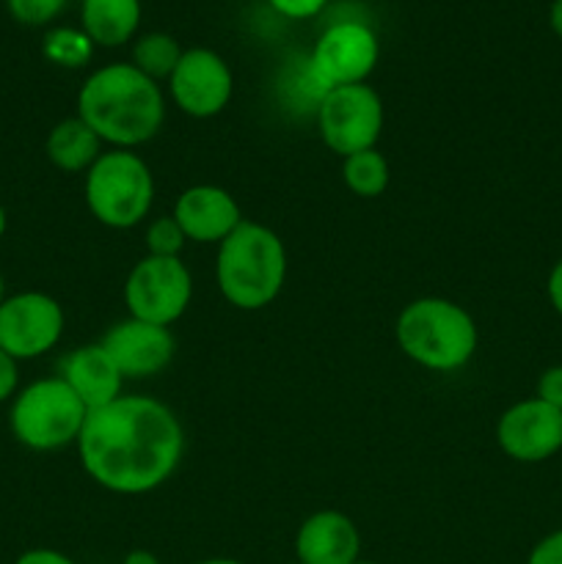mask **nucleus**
I'll list each match as a JSON object with an SVG mask.
<instances>
[{
    "label": "nucleus",
    "mask_w": 562,
    "mask_h": 564,
    "mask_svg": "<svg viewBox=\"0 0 562 564\" xmlns=\"http://www.w3.org/2000/svg\"><path fill=\"white\" fill-rule=\"evenodd\" d=\"M314 116L323 143L339 158L375 149L383 132V102L367 83L328 88L314 105Z\"/></svg>",
    "instance_id": "nucleus-7"
},
{
    "label": "nucleus",
    "mask_w": 562,
    "mask_h": 564,
    "mask_svg": "<svg viewBox=\"0 0 562 564\" xmlns=\"http://www.w3.org/2000/svg\"><path fill=\"white\" fill-rule=\"evenodd\" d=\"M14 564H77L75 560H69L66 554L53 549H31L20 556Z\"/></svg>",
    "instance_id": "nucleus-28"
},
{
    "label": "nucleus",
    "mask_w": 562,
    "mask_h": 564,
    "mask_svg": "<svg viewBox=\"0 0 562 564\" xmlns=\"http://www.w3.org/2000/svg\"><path fill=\"white\" fill-rule=\"evenodd\" d=\"M77 119L86 121L105 147H143L165 121L163 88L132 64L99 66L77 94Z\"/></svg>",
    "instance_id": "nucleus-2"
},
{
    "label": "nucleus",
    "mask_w": 562,
    "mask_h": 564,
    "mask_svg": "<svg viewBox=\"0 0 562 564\" xmlns=\"http://www.w3.org/2000/svg\"><path fill=\"white\" fill-rule=\"evenodd\" d=\"M58 378L75 391L86 411H97V408L119 400L121 389H125V375L119 372L114 358L99 341L72 350L61 364Z\"/></svg>",
    "instance_id": "nucleus-16"
},
{
    "label": "nucleus",
    "mask_w": 562,
    "mask_h": 564,
    "mask_svg": "<svg viewBox=\"0 0 562 564\" xmlns=\"http://www.w3.org/2000/svg\"><path fill=\"white\" fill-rule=\"evenodd\" d=\"M342 180H345L347 191L356 193L358 198L383 196L391 182L389 160L378 149H367V152L342 158Z\"/></svg>",
    "instance_id": "nucleus-19"
},
{
    "label": "nucleus",
    "mask_w": 562,
    "mask_h": 564,
    "mask_svg": "<svg viewBox=\"0 0 562 564\" xmlns=\"http://www.w3.org/2000/svg\"><path fill=\"white\" fill-rule=\"evenodd\" d=\"M75 446L83 471L99 488L116 496H143L174 477L185 455V430L165 402L121 394L88 411Z\"/></svg>",
    "instance_id": "nucleus-1"
},
{
    "label": "nucleus",
    "mask_w": 562,
    "mask_h": 564,
    "mask_svg": "<svg viewBox=\"0 0 562 564\" xmlns=\"http://www.w3.org/2000/svg\"><path fill=\"white\" fill-rule=\"evenodd\" d=\"M64 308L44 292H20L0 303V350L31 361L53 350L64 336Z\"/></svg>",
    "instance_id": "nucleus-10"
},
{
    "label": "nucleus",
    "mask_w": 562,
    "mask_h": 564,
    "mask_svg": "<svg viewBox=\"0 0 562 564\" xmlns=\"http://www.w3.org/2000/svg\"><path fill=\"white\" fill-rule=\"evenodd\" d=\"M169 91L176 108L191 119H213L235 94V75L224 55L209 47H191L169 77Z\"/></svg>",
    "instance_id": "nucleus-11"
},
{
    "label": "nucleus",
    "mask_w": 562,
    "mask_h": 564,
    "mask_svg": "<svg viewBox=\"0 0 562 564\" xmlns=\"http://www.w3.org/2000/svg\"><path fill=\"white\" fill-rule=\"evenodd\" d=\"M44 55H47L53 64L58 66H83L94 53V44L91 39L86 36L83 31H75V28H55L44 36Z\"/></svg>",
    "instance_id": "nucleus-21"
},
{
    "label": "nucleus",
    "mask_w": 562,
    "mask_h": 564,
    "mask_svg": "<svg viewBox=\"0 0 562 564\" xmlns=\"http://www.w3.org/2000/svg\"><path fill=\"white\" fill-rule=\"evenodd\" d=\"M176 224L198 246H220L242 224L240 204L218 185H193L174 204Z\"/></svg>",
    "instance_id": "nucleus-14"
},
{
    "label": "nucleus",
    "mask_w": 562,
    "mask_h": 564,
    "mask_svg": "<svg viewBox=\"0 0 562 564\" xmlns=\"http://www.w3.org/2000/svg\"><path fill=\"white\" fill-rule=\"evenodd\" d=\"M292 564H301V562H298V560H295V562H292Z\"/></svg>",
    "instance_id": "nucleus-36"
},
{
    "label": "nucleus",
    "mask_w": 562,
    "mask_h": 564,
    "mask_svg": "<svg viewBox=\"0 0 562 564\" xmlns=\"http://www.w3.org/2000/svg\"><path fill=\"white\" fill-rule=\"evenodd\" d=\"M88 411L61 378H44L17 391L9 411L14 438L33 452L77 444Z\"/></svg>",
    "instance_id": "nucleus-6"
},
{
    "label": "nucleus",
    "mask_w": 562,
    "mask_h": 564,
    "mask_svg": "<svg viewBox=\"0 0 562 564\" xmlns=\"http://www.w3.org/2000/svg\"><path fill=\"white\" fill-rule=\"evenodd\" d=\"M496 444L516 463H545L562 449V411L549 402L521 400L496 422Z\"/></svg>",
    "instance_id": "nucleus-12"
},
{
    "label": "nucleus",
    "mask_w": 562,
    "mask_h": 564,
    "mask_svg": "<svg viewBox=\"0 0 562 564\" xmlns=\"http://www.w3.org/2000/svg\"><path fill=\"white\" fill-rule=\"evenodd\" d=\"M534 397L543 402H549V405L556 408V411H562V364L549 367L543 375H540Z\"/></svg>",
    "instance_id": "nucleus-25"
},
{
    "label": "nucleus",
    "mask_w": 562,
    "mask_h": 564,
    "mask_svg": "<svg viewBox=\"0 0 562 564\" xmlns=\"http://www.w3.org/2000/svg\"><path fill=\"white\" fill-rule=\"evenodd\" d=\"M380 44L372 28L358 20H342L325 28L309 55V69L328 91L336 86L367 83L378 66Z\"/></svg>",
    "instance_id": "nucleus-9"
},
{
    "label": "nucleus",
    "mask_w": 562,
    "mask_h": 564,
    "mask_svg": "<svg viewBox=\"0 0 562 564\" xmlns=\"http://www.w3.org/2000/svg\"><path fill=\"white\" fill-rule=\"evenodd\" d=\"M182 53H185V50L180 47V42H176L171 33H143L136 42V47H132V66L141 69L147 77H152L154 83L169 80L171 72L180 64Z\"/></svg>",
    "instance_id": "nucleus-20"
},
{
    "label": "nucleus",
    "mask_w": 562,
    "mask_h": 564,
    "mask_svg": "<svg viewBox=\"0 0 562 564\" xmlns=\"http://www.w3.org/2000/svg\"><path fill=\"white\" fill-rule=\"evenodd\" d=\"M268 3L287 20H312L328 6V0H268Z\"/></svg>",
    "instance_id": "nucleus-24"
},
{
    "label": "nucleus",
    "mask_w": 562,
    "mask_h": 564,
    "mask_svg": "<svg viewBox=\"0 0 562 564\" xmlns=\"http://www.w3.org/2000/svg\"><path fill=\"white\" fill-rule=\"evenodd\" d=\"M121 564H160V560L152 554V551L136 549V551H130V554L125 556V562H121Z\"/></svg>",
    "instance_id": "nucleus-30"
},
{
    "label": "nucleus",
    "mask_w": 562,
    "mask_h": 564,
    "mask_svg": "<svg viewBox=\"0 0 562 564\" xmlns=\"http://www.w3.org/2000/svg\"><path fill=\"white\" fill-rule=\"evenodd\" d=\"M6 224H9V218H6V209H3V204H0V240H3V235H6Z\"/></svg>",
    "instance_id": "nucleus-33"
},
{
    "label": "nucleus",
    "mask_w": 562,
    "mask_h": 564,
    "mask_svg": "<svg viewBox=\"0 0 562 564\" xmlns=\"http://www.w3.org/2000/svg\"><path fill=\"white\" fill-rule=\"evenodd\" d=\"M356 564H378V562H364V560H358Z\"/></svg>",
    "instance_id": "nucleus-35"
},
{
    "label": "nucleus",
    "mask_w": 562,
    "mask_h": 564,
    "mask_svg": "<svg viewBox=\"0 0 562 564\" xmlns=\"http://www.w3.org/2000/svg\"><path fill=\"white\" fill-rule=\"evenodd\" d=\"M549 25H551V31L562 39V0H554V3H551Z\"/></svg>",
    "instance_id": "nucleus-31"
},
{
    "label": "nucleus",
    "mask_w": 562,
    "mask_h": 564,
    "mask_svg": "<svg viewBox=\"0 0 562 564\" xmlns=\"http://www.w3.org/2000/svg\"><path fill=\"white\" fill-rule=\"evenodd\" d=\"M196 564H246V562L226 560V556H215V560H202V562H196Z\"/></svg>",
    "instance_id": "nucleus-32"
},
{
    "label": "nucleus",
    "mask_w": 562,
    "mask_h": 564,
    "mask_svg": "<svg viewBox=\"0 0 562 564\" xmlns=\"http://www.w3.org/2000/svg\"><path fill=\"white\" fill-rule=\"evenodd\" d=\"M527 564H562V529L545 534V538L529 551Z\"/></svg>",
    "instance_id": "nucleus-26"
},
{
    "label": "nucleus",
    "mask_w": 562,
    "mask_h": 564,
    "mask_svg": "<svg viewBox=\"0 0 562 564\" xmlns=\"http://www.w3.org/2000/svg\"><path fill=\"white\" fill-rule=\"evenodd\" d=\"M193 301V275L182 257H143L125 281V303L130 317L154 325H171Z\"/></svg>",
    "instance_id": "nucleus-8"
},
{
    "label": "nucleus",
    "mask_w": 562,
    "mask_h": 564,
    "mask_svg": "<svg viewBox=\"0 0 562 564\" xmlns=\"http://www.w3.org/2000/svg\"><path fill=\"white\" fill-rule=\"evenodd\" d=\"M187 237L182 231V226L176 224L174 215H160L152 224L147 226V235H143V246H147V257H180L182 248H185Z\"/></svg>",
    "instance_id": "nucleus-22"
},
{
    "label": "nucleus",
    "mask_w": 562,
    "mask_h": 564,
    "mask_svg": "<svg viewBox=\"0 0 562 564\" xmlns=\"http://www.w3.org/2000/svg\"><path fill=\"white\" fill-rule=\"evenodd\" d=\"M66 0H6V9L17 22L31 28L50 25L64 11Z\"/></svg>",
    "instance_id": "nucleus-23"
},
{
    "label": "nucleus",
    "mask_w": 562,
    "mask_h": 564,
    "mask_svg": "<svg viewBox=\"0 0 562 564\" xmlns=\"http://www.w3.org/2000/svg\"><path fill=\"white\" fill-rule=\"evenodd\" d=\"M361 534L339 510H320L298 527L295 560L301 564H356Z\"/></svg>",
    "instance_id": "nucleus-15"
},
{
    "label": "nucleus",
    "mask_w": 562,
    "mask_h": 564,
    "mask_svg": "<svg viewBox=\"0 0 562 564\" xmlns=\"http://www.w3.org/2000/svg\"><path fill=\"white\" fill-rule=\"evenodd\" d=\"M6 301V286H3V275H0V303Z\"/></svg>",
    "instance_id": "nucleus-34"
},
{
    "label": "nucleus",
    "mask_w": 562,
    "mask_h": 564,
    "mask_svg": "<svg viewBox=\"0 0 562 564\" xmlns=\"http://www.w3.org/2000/svg\"><path fill=\"white\" fill-rule=\"evenodd\" d=\"M397 345L417 367L430 372H457L474 358L479 330L472 314L446 297H417L400 312Z\"/></svg>",
    "instance_id": "nucleus-4"
},
{
    "label": "nucleus",
    "mask_w": 562,
    "mask_h": 564,
    "mask_svg": "<svg viewBox=\"0 0 562 564\" xmlns=\"http://www.w3.org/2000/svg\"><path fill=\"white\" fill-rule=\"evenodd\" d=\"M102 152V138L86 121L77 119V116L58 121L47 135L50 163L58 171H64V174H86Z\"/></svg>",
    "instance_id": "nucleus-18"
},
{
    "label": "nucleus",
    "mask_w": 562,
    "mask_h": 564,
    "mask_svg": "<svg viewBox=\"0 0 562 564\" xmlns=\"http://www.w3.org/2000/svg\"><path fill=\"white\" fill-rule=\"evenodd\" d=\"M17 386H20V361L0 350V402L17 397Z\"/></svg>",
    "instance_id": "nucleus-27"
},
{
    "label": "nucleus",
    "mask_w": 562,
    "mask_h": 564,
    "mask_svg": "<svg viewBox=\"0 0 562 564\" xmlns=\"http://www.w3.org/2000/svg\"><path fill=\"white\" fill-rule=\"evenodd\" d=\"M80 22L94 47H121L141 25V0H83Z\"/></svg>",
    "instance_id": "nucleus-17"
},
{
    "label": "nucleus",
    "mask_w": 562,
    "mask_h": 564,
    "mask_svg": "<svg viewBox=\"0 0 562 564\" xmlns=\"http://www.w3.org/2000/svg\"><path fill=\"white\" fill-rule=\"evenodd\" d=\"M86 207L108 229H132L149 218L154 204V176L147 160L132 149H105L83 182Z\"/></svg>",
    "instance_id": "nucleus-5"
},
{
    "label": "nucleus",
    "mask_w": 562,
    "mask_h": 564,
    "mask_svg": "<svg viewBox=\"0 0 562 564\" xmlns=\"http://www.w3.org/2000/svg\"><path fill=\"white\" fill-rule=\"evenodd\" d=\"M215 281L224 301L240 312L270 306L287 281L284 240L270 226L242 220L218 246Z\"/></svg>",
    "instance_id": "nucleus-3"
},
{
    "label": "nucleus",
    "mask_w": 562,
    "mask_h": 564,
    "mask_svg": "<svg viewBox=\"0 0 562 564\" xmlns=\"http://www.w3.org/2000/svg\"><path fill=\"white\" fill-rule=\"evenodd\" d=\"M99 345L108 350L125 380L154 378L174 361L176 352V339L171 328L136 317L110 325Z\"/></svg>",
    "instance_id": "nucleus-13"
},
{
    "label": "nucleus",
    "mask_w": 562,
    "mask_h": 564,
    "mask_svg": "<svg viewBox=\"0 0 562 564\" xmlns=\"http://www.w3.org/2000/svg\"><path fill=\"white\" fill-rule=\"evenodd\" d=\"M545 295H549L551 308L562 317V259L551 268L549 281H545Z\"/></svg>",
    "instance_id": "nucleus-29"
}]
</instances>
